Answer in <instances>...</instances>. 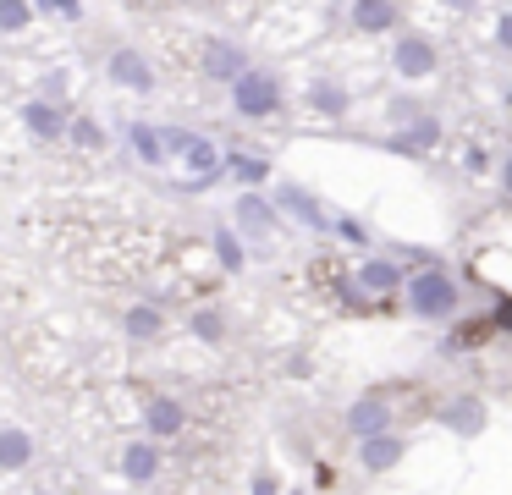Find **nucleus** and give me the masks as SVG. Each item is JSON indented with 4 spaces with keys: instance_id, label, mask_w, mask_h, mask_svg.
I'll return each instance as SVG.
<instances>
[{
    "instance_id": "nucleus-17",
    "label": "nucleus",
    "mask_w": 512,
    "mask_h": 495,
    "mask_svg": "<svg viewBox=\"0 0 512 495\" xmlns=\"http://www.w3.org/2000/svg\"><path fill=\"white\" fill-rule=\"evenodd\" d=\"M402 22V11L391 6V0H358L353 6V28L358 33H391Z\"/></svg>"
},
{
    "instance_id": "nucleus-11",
    "label": "nucleus",
    "mask_w": 512,
    "mask_h": 495,
    "mask_svg": "<svg viewBox=\"0 0 512 495\" xmlns=\"http://www.w3.org/2000/svg\"><path fill=\"white\" fill-rule=\"evenodd\" d=\"M23 127L34 132L39 143H61V138H67V110L45 105V99H28V105H23Z\"/></svg>"
},
{
    "instance_id": "nucleus-30",
    "label": "nucleus",
    "mask_w": 512,
    "mask_h": 495,
    "mask_svg": "<svg viewBox=\"0 0 512 495\" xmlns=\"http://www.w3.org/2000/svg\"><path fill=\"white\" fill-rule=\"evenodd\" d=\"M496 44H501V50H512V11H501V17H496Z\"/></svg>"
},
{
    "instance_id": "nucleus-15",
    "label": "nucleus",
    "mask_w": 512,
    "mask_h": 495,
    "mask_svg": "<svg viewBox=\"0 0 512 495\" xmlns=\"http://www.w3.org/2000/svg\"><path fill=\"white\" fill-rule=\"evenodd\" d=\"M441 424L452 429V435H479V429H485V402H479L474 391L452 396V402H446V413H441Z\"/></svg>"
},
{
    "instance_id": "nucleus-7",
    "label": "nucleus",
    "mask_w": 512,
    "mask_h": 495,
    "mask_svg": "<svg viewBox=\"0 0 512 495\" xmlns=\"http://www.w3.org/2000/svg\"><path fill=\"white\" fill-rule=\"evenodd\" d=\"M188 429V407L177 402L171 391H155L144 402V435L149 440H171V435H182Z\"/></svg>"
},
{
    "instance_id": "nucleus-10",
    "label": "nucleus",
    "mask_w": 512,
    "mask_h": 495,
    "mask_svg": "<svg viewBox=\"0 0 512 495\" xmlns=\"http://www.w3.org/2000/svg\"><path fill=\"white\" fill-rule=\"evenodd\" d=\"M402 457H408V440H402V435H369V440H358V462H364V473H391Z\"/></svg>"
},
{
    "instance_id": "nucleus-9",
    "label": "nucleus",
    "mask_w": 512,
    "mask_h": 495,
    "mask_svg": "<svg viewBox=\"0 0 512 495\" xmlns=\"http://www.w3.org/2000/svg\"><path fill=\"white\" fill-rule=\"evenodd\" d=\"M270 226H276V209H270L265 193H243L232 204V231H237V237H243V231H248V237H265Z\"/></svg>"
},
{
    "instance_id": "nucleus-32",
    "label": "nucleus",
    "mask_w": 512,
    "mask_h": 495,
    "mask_svg": "<svg viewBox=\"0 0 512 495\" xmlns=\"http://www.w3.org/2000/svg\"><path fill=\"white\" fill-rule=\"evenodd\" d=\"M496 182H501V193H507V198H512V154H507V160H501V171H496Z\"/></svg>"
},
{
    "instance_id": "nucleus-18",
    "label": "nucleus",
    "mask_w": 512,
    "mask_h": 495,
    "mask_svg": "<svg viewBox=\"0 0 512 495\" xmlns=\"http://www.w3.org/2000/svg\"><path fill=\"white\" fill-rule=\"evenodd\" d=\"M34 462V435L28 429H17V424H0V468H28Z\"/></svg>"
},
{
    "instance_id": "nucleus-16",
    "label": "nucleus",
    "mask_w": 512,
    "mask_h": 495,
    "mask_svg": "<svg viewBox=\"0 0 512 495\" xmlns=\"http://www.w3.org/2000/svg\"><path fill=\"white\" fill-rule=\"evenodd\" d=\"M358 286H364V297H380V292H397L402 286V264L391 259H358Z\"/></svg>"
},
{
    "instance_id": "nucleus-3",
    "label": "nucleus",
    "mask_w": 512,
    "mask_h": 495,
    "mask_svg": "<svg viewBox=\"0 0 512 495\" xmlns=\"http://www.w3.org/2000/svg\"><path fill=\"white\" fill-rule=\"evenodd\" d=\"M270 209H287L292 220H298V226H309V231H331V209L320 204V198L309 193V187H298V182H276V193H270Z\"/></svg>"
},
{
    "instance_id": "nucleus-27",
    "label": "nucleus",
    "mask_w": 512,
    "mask_h": 495,
    "mask_svg": "<svg viewBox=\"0 0 512 495\" xmlns=\"http://www.w3.org/2000/svg\"><path fill=\"white\" fill-rule=\"evenodd\" d=\"M331 231H342V237L353 242V248H369V231H364V220H353V215H336V220H331Z\"/></svg>"
},
{
    "instance_id": "nucleus-35",
    "label": "nucleus",
    "mask_w": 512,
    "mask_h": 495,
    "mask_svg": "<svg viewBox=\"0 0 512 495\" xmlns=\"http://www.w3.org/2000/svg\"><path fill=\"white\" fill-rule=\"evenodd\" d=\"M39 495H50V490H39Z\"/></svg>"
},
{
    "instance_id": "nucleus-28",
    "label": "nucleus",
    "mask_w": 512,
    "mask_h": 495,
    "mask_svg": "<svg viewBox=\"0 0 512 495\" xmlns=\"http://www.w3.org/2000/svg\"><path fill=\"white\" fill-rule=\"evenodd\" d=\"M39 99H45V105H61V99H67V72H45V83H39Z\"/></svg>"
},
{
    "instance_id": "nucleus-29",
    "label": "nucleus",
    "mask_w": 512,
    "mask_h": 495,
    "mask_svg": "<svg viewBox=\"0 0 512 495\" xmlns=\"http://www.w3.org/2000/svg\"><path fill=\"white\" fill-rule=\"evenodd\" d=\"M463 171L485 176V171H490V154H485V149H468V154H463Z\"/></svg>"
},
{
    "instance_id": "nucleus-14",
    "label": "nucleus",
    "mask_w": 512,
    "mask_h": 495,
    "mask_svg": "<svg viewBox=\"0 0 512 495\" xmlns=\"http://www.w3.org/2000/svg\"><path fill=\"white\" fill-rule=\"evenodd\" d=\"M435 143H441V121L435 116H413V121H402V132H391V149L397 154H424Z\"/></svg>"
},
{
    "instance_id": "nucleus-31",
    "label": "nucleus",
    "mask_w": 512,
    "mask_h": 495,
    "mask_svg": "<svg viewBox=\"0 0 512 495\" xmlns=\"http://www.w3.org/2000/svg\"><path fill=\"white\" fill-rule=\"evenodd\" d=\"M314 484H320V490H331V484H336V468H331V462H320V468H314Z\"/></svg>"
},
{
    "instance_id": "nucleus-26",
    "label": "nucleus",
    "mask_w": 512,
    "mask_h": 495,
    "mask_svg": "<svg viewBox=\"0 0 512 495\" xmlns=\"http://www.w3.org/2000/svg\"><path fill=\"white\" fill-rule=\"evenodd\" d=\"M336 297H342L347 314H369V308H375V297H364V286H358V281H342V286H336Z\"/></svg>"
},
{
    "instance_id": "nucleus-12",
    "label": "nucleus",
    "mask_w": 512,
    "mask_h": 495,
    "mask_svg": "<svg viewBox=\"0 0 512 495\" xmlns=\"http://www.w3.org/2000/svg\"><path fill=\"white\" fill-rule=\"evenodd\" d=\"M122 479L138 484V490L160 479V446H155V440H133V446L122 451Z\"/></svg>"
},
{
    "instance_id": "nucleus-33",
    "label": "nucleus",
    "mask_w": 512,
    "mask_h": 495,
    "mask_svg": "<svg viewBox=\"0 0 512 495\" xmlns=\"http://www.w3.org/2000/svg\"><path fill=\"white\" fill-rule=\"evenodd\" d=\"M254 495H276V479H270V473H259V479H254Z\"/></svg>"
},
{
    "instance_id": "nucleus-20",
    "label": "nucleus",
    "mask_w": 512,
    "mask_h": 495,
    "mask_svg": "<svg viewBox=\"0 0 512 495\" xmlns=\"http://www.w3.org/2000/svg\"><path fill=\"white\" fill-rule=\"evenodd\" d=\"M127 143L144 165H166V149H160V127L155 121H127Z\"/></svg>"
},
{
    "instance_id": "nucleus-5",
    "label": "nucleus",
    "mask_w": 512,
    "mask_h": 495,
    "mask_svg": "<svg viewBox=\"0 0 512 495\" xmlns=\"http://www.w3.org/2000/svg\"><path fill=\"white\" fill-rule=\"evenodd\" d=\"M248 66H254V61H248V50L237 39H221V33H210V39H204V77H210V83L232 88Z\"/></svg>"
},
{
    "instance_id": "nucleus-22",
    "label": "nucleus",
    "mask_w": 512,
    "mask_h": 495,
    "mask_svg": "<svg viewBox=\"0 0 512 495\" xmlns=\"http://www.w3.org/2000/svg\"><path fill=\"white\" fill-rule=\"evenodd\" d=\"M160 325H166V319H160V308H155V303L127 308V319H122V330H127L133 341H155V336H160Z\"/></svg>"
},
{
    "instance_id": "nucleus-24",
    "label": "nucleus",
    "mask_w": 512,
    "mask_h": 495,
    "mask_svg": "<svg viewBox=\"0 0 512 495\" xmlns=\"http://www.w3.org/2000/svg\"><path fill=\"white\" fill-rule=\"evenodd\" d=\"M67 138L78 143V149H105V127L94 116H78V121H67Z\"/></svg>"
},
{
    "instance_id": "nucleus-4",
    "label": "nucleus",
    "mask_w": 512,
    "mask_h": 495,
    "mask_svg": "<svg viewBox=\"0 0 512 495\" xmlns=\"http://www.w3.org/2000/svg\"><path fill=\"white\" fill-rule=\"evenodd\" d=\"M105 77H111L116 88H127V94H149V88H155V66H149V55L133 50V44H116L111 61H105Z\"/></svg>"
},
{
    "instance_id": "nucleus-2",
    "label": "nucleus",
    "mask_w": 512,
    "mask_h": 495,
    "mask_svg": "<svg viewBox=\"0 0 512 495\" xmlns=\"http://www.w3.org/2000/svg\"><path fill=\"white\" fill-rule=\"evenodd\" d=\"M232 110L243 121H265L281 110V77L265 72V66H248L243 77L232 83Z\"/></svg>"
},
{
    "instance_id": "nucleus-19",
    "label": "nucleus",
    "mask_w": 512,
    "mask_h": 495,
    "mask_svg": "<svg viewBox=\"0 0 512 495\" xmlns=\"http://www.w3.org/2000/svg\"><path fill=\"white\" fill-rule=\"evenodd\" d=\"M309 105L320 110V116H331V121H342L347 110H353V94H347L342 83H331V77H320V83H309Z\"/></svg>"
},
{
    "instance_id": "nucleus-6",
    "label": "nucleus",
    "mask_w": 512,
    "mask_h": 495,
    "mask_svg": "<svg viewBox=\"0 0 512 495\" xmlns=\"http://www.w3.org/2000/svg\"><path fill=\"white\" fill-rule=\"evenodd\" d=\"M391 396L386 391H364L353 407H347V435L353 440H369V435H391Z\"/></svg>"
},
{
    "instance_id": "nucleus-1",
    "label": "nucleus",
    "mask_w": 512,
    "mask_h": 495,
    "mask_svg": "<svg viewBox=\"0 0 512 495\" xmlns=\"http://www.w3.org/2000/svg\"><path fill=\"white\" fill-rule=\"evenodd\" d=\"M402 308H408L413 319H424V325H452V319L463 314V286H457L452 270L424 264L419 275L402 281Z\"/></svg>"
},
{
    "instance_id": "nucleus-21",
    "label": "nucleus",
    "mask_w": 512,
    "mask_h": 495,
    "mask_svg": "<svg viewBox=\"0 0 512 495\" xmlns=\"http://www.w3.org/2000/svg\"><path fill=\"white\" fill-rule=\"evenodd\" d=\"M215 259H221V270H248V248H243V237H237L232 226H215Z\"/></svg>"
},
{
    "instance_id": "nucleus-25",
    "label": "nucleus",
    "mask_w": 512,
    "mask_h": 495,
    "mask_svg": "<svg viewBox=\"0 0 512 495\" xmlns=\"http://www.w3.org/2000/svg\"><path fill=\"white\" fill-rule=\"evenodd\" d=\"M34 22V6L28 0H0V33H17Z\"/></svg>"
},
{
    "instance_id": "nucleus-23",
    "label": "nucleus",
    "mask_w": 512,
    "mask_h": 495,
    "mask_svg": "<svg viewBox=\"0 0 512 495\" xmlns=\"http://www.w3.org/2000/svg\"><path fill=\"white\" fill-rule=\"evenodd\" d=\"M188 330L204 341V347H221V341H226V319H221V308H193Z\"/></svg>"
},
{
    "instance_id": "nucleus-13",
    "label": "nucleus",
    "mask_w": 512,
    "mask_h": 495,
    "mask_svg": "<svg viewBox=\"0 0 512 495\" xmlns=\"http://www.w3.org/2000/svg\"><path fill=\"white\" fill-rule=\"evenodd\" d=\"M221 171H232L237 182L248 187V193H259V187H265L270 176H276V165H270L265 154H243V149H226V154H221Z\"/></svg>"
},
{
    "instance_id": "nucleus-8",
    "label": "nucleus",
    "mask_w": 512,
    "mask_h": 495,
    "mask_svg": "<svg viewBox=\"0 0 512 495\" xmlns=\"http://www.w3.org/2000/svg\"><path fill=\"white\" fill-rule=\"evenodd\" d=\"M391 66H397L408 83H413V77H430L435 72V44L424 39V33H402L397 50H391Z\"/></svg>"
},
{
    "instance_id": "nucleus-34",
    "label": "nucleus",
    "mask_w": 512,
    "mask_h": 495,
    "mask_svg": "<svg viewBox=\"0 0 512 495\" xmlns=\"http://www.w3.org/2000/svg\"><path fill=\"white\" fill-rule=\"evenodd\" d=\"M490 325H501V330H512V303L501 308V319H490Z\"/></svg>"
}]
</instances>
